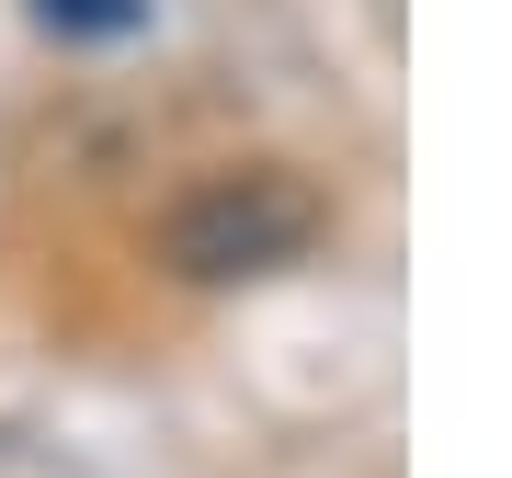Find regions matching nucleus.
<instances>
[{"label": "nucleus", "instance_id": "nucleus-1", "mask_svg": "<svg viewBox=\"0 0 512 478\" xmlns=\"http://www.w3.org/2000/svg\"><path fill=\"white\" fill-rule=\"evenodd\" d=\"M319 239H330L319 183L251 160V171H205V183L160 217V262L183 285H239V274H285V262H308Z\"/></svg>", "mask_w": 512, "mask_h": 478}, {"label": "nucleus", "instance_id": "nucleus-2", "mask_svg": "<svg viewBox=\"0 0 512 478\" xmlns=\"http://www.w3.org/2000/svg\"><path fill=\"white\" fill-rule=\"evenodd\" d=\"M35 23H46V35H137V23H148V0H35Z\"/></svg>", "mask_w": 512, "mask_h": 478}]
</instances>
